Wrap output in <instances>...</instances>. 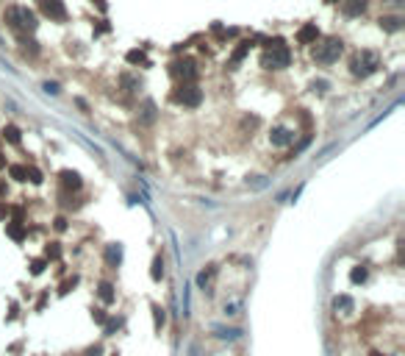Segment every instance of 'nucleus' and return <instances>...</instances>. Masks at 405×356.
Returning <instances> with one entry per match:
<instances>
[{
    "mask_svg": "<svg viewBox=\"0 0 405 356\" xmlns=\"http://www.w3.org/2000/svg\"><path fill=\"white\" fill-rule=\"evenodd\" d=\"M289 61H292V53H289V48L283 45V39H267V50L261 53V67L264 70H283V67H289Z\"/></svg>",
    "mask_w": 405,
    "mask_h": 356,
    "instance_id": "f257e3e1",
    "label": "nucleus"
},
{
    "mask_svg": "<svg viewBox=\"0 0 405 356\" xmlns=\"http://www.w3.org/2000/svg\"><path fill=\"white\" fill-rule=\"evenodd\" d=\"M380 67V59H377L375 50H361V53L352 56L350 61V73L355 75V78H366V75H372Z\"/></svg>",
    "mask_w": 405,
    "mask_h": 356,
    "instance_id": "f03ea898",
    "label": "nucleus"
},
{
    "mask_svg": "<svg viewBox=\"0 0 405 356\" xmlns=\"http://www.w3.org/2000/svg\"><path fill=\"white\" fill-rule=\"evenodd\" d=\"M341 39H328V42H322V45H316V50H314V59L319 61V64H330V61H336L341 56Z\"/></svg>",
    "mask_w": 405,
    "mask_h": 356,
    "instance_id": "7ed1b4c3",
    "label": "nucleus"
},
{
    "mask_svg": "<svg viewBox=\"0 0 405 356\" xmlns=\"http://www.w3.org/2000/svg\"><path fill=\"white\" fill-rule=\"evenodd\" d=\"M175 100L178 103H183V106H200V100H202V92L197 89L194 84H183L180 86V92H175Z\"/></svg>",
    "mask_w": 405,
    "mask_h": 356,
    "instance_id": "20e7f679",
    "label": "nucleus"
},
{
    "mask_svg": "<svg viewBox=\"0 0 405 356\" xmlns=\"http://www.w3.org/2000/svg\"><path fill=\"white\" fill-rule=\"evenodd\" d=\"M39 9H42V14L50 20H59V23L67 20V9H64L61 0H39Z\"/></svg>",
    "mask_w": 405,
    "mask_h": 356,
    "instance_id": "39448f33",
    "label": "nucleus"
},
{
    "mask_svg": "<svg viewBox=\"0 0 405 356\" xmlns=\"http://www.w3.org/2000/svg\"><path fill=\"white\" fill-rule=\"evenodd\" d=\"M17 28H20V34H31V31H36V17H34L31 9L17 6Z\"/></svg>",
    "mask_w": 405,
    "mask_h": 356,
    "instance_id": "423d86ee",
    "label": "nucleus"
},
{
    "mask_svg": "<svg viewBox=\"0 0 405 356\" xmlns=\"http://www.w3.org/2000/svg\"><path fill=\"white\" fill-rule=\"evenodd\" d=\"M316 39H319V28H316V23H308V25H303V28L297 31V42L300 45H316Z\"/></svg>",
    "mask_w": 405,
    "mask_h": 356,
    "instance_id": "0eeeda50",
    "label": "nucleus"
},
{
    "mask_svg": "<svg viewBox=\"0 0 405 356\" xmlns=\"http://www.w3.org/2000/svg\"><path fill=\"white\" fill-rule=\"evenodd\" d=\"M294 139V134L289 131V128H283V126H278V128H272V134H269V142H272V145H289V142H292Z\"/></svg>",
    "mask_w": 405,
    "mask_h": 356,
    "instance_id": "6e6552de",
    "label": "nucleus"
},
{
    "mask_svg": "<svg viewBox=\"0 0 405 356\" xmlns=\"http://www.w3.org/2000/svg\"><path fill=\"white\" fill-rule=\"evenodd\" d=\"M341 12L347 17H358V14L366 12V0H341Z\"/></svg>",
    "mask_w": 405,
    "mask_h": 356,
    "instance_id": "1a4fd4ad",
    "label": "nucleus"
},
{
    "mask_svg": "<svg viewBox=\"0 0 405 356\" xmlns=\"http://www.w3.org/2000/svg\"><path fill=\"white\" fill-rule=\"evenodd\" d=\"M172 73L180 75L183 81H194V78H197V70H194V64H191V61H183V64H172Z\"/></svg>",
    "mask_w": 405,
    "mask_h": 356,
    "instance_id": "9d476101",
    "label": "nucleus"
},
{
    "mask_svg": "<svg viewBox=\"0 0 405 356\" xmlns=\"http://www.w3.org/2000/svg\"><path fill=\"white\" fill-rule=\"evenodd\" d=\"M250 48H253V42H250V39H245V42H239V48L233 50V56H231V64H239V61H242L247 53H250Z\"/></svg>",
    "mask_w": 405,
    "mask_h": 356,
    "instance_id": "9b49d317",
    "label": "nucleus"
},
{
    "mask_svg": "<svg viewBox=\"0 0 405 356\" xmlns=\"http://www.w3.org/2000/svg\"><path fill=\"white\" fill-rule=\"evenodd\" d=\"M377 23H380V28H383V31H391V34L402 28V20H399V17H380Z\"/></svg>",
    "mask_w": 405,
    "mask_h": 356,
    "instance_id": "f8f14e48",
    "label": "nucleus"
},
{
    "mask_svg": "<svg viewBox=\"0 0 405 356\" xmlns=\"http://www.w3.org/2000/svg\"><path fill=\"white\" fill-rule=\"evenodd\" d=\"M61 178H64V187H72V189L81 187V178H78V173H70V170H64V173H61Z\"/></svg>",
    "mask_w": 405,
    "mask_h": 356,
    "instance_id": "ddd939ff",
    "label": "nucleus"
},
{
    "mask_svg": "<svg viewBox=\"0 0 405 356\" xmlns=\"http://www.w3.org/2000/svg\"><path fill=\"white\" fill-rule=\"evenodd\" d=\"M3 20H6L9 28L20 31V28H17V6H9V9H6V14H3Z\"/></svg>",
    "mask_w": 405,
    "mask_h": 356,
    "instance_id": "4468645a",
    "label": "nucleus"
},
{
    "mask_svg": "<svg viewBox=\"0 0 405 356\" xmlns=\"http://www.w3.org/2000/svg\"><path fill=\"white\" fill-rule=\"evenodd\" d=\"M3 139H9L12 145H17V142H20V128L17 126H6V128H3Z\"/></svg>",
    "mask_w": 405,
    "mask_h": 356,
    "instance_id": "2eb2a0df",
    "label": "nucleus"
},
{
    "mask_svg": "<svg viewBox=\"0 0 405 356\" xmlns=\"http://www.w3.org/2000/svg\"><path fill=\"white\" fill-rule=\"evenodd\" d=\"M125 59L131 61V64H147V56H144L142 50H131V53H128Z\"/></svg>",
    "mask_w": 405,
    "mask_h": 356,
    "instance_id": "dca6fc26",
    "label": "nucleus"
},
{
    "mask_svg": "<svg viewBox=\"0 0 405 356\" xmlns=\"http://www.w3.org/2000/svg\"><path fill=\"white\" fill-rule=\"evenodd\" d=\"M328 86H330L328 81L319 78V81H314V84H311V89H314V92H328Z\"/></svg>",
    "mask_w": 405,
    "mask_h": 356,
    "instance_id": "f3484780",
    "label": "nucleus"
},
{
    "mask_svg": "<svg viewBox=\"0 0 405 356\" xmlns=\"http://www.w3.org/2000/svg\"><path fill=\"white\" fill-rule=\"evenodd\" d=\"M92 3H97V9H100V12H106V9H108L106 0H92Z\"/></svg>",
    "mask_w": 405,
    "mask_h": 356,
    "instance_id": "a211bd4d",
    "label": "nucleus"
},
{
    "mask_svg": "<svg viewBox=\"0 0 405 356\" xmlns=\"http://www.w3.org/2000/svg\"><path fill=\"white\" fill-rule=\"evenodd\" d=\"M328 3H339V0H328Z\"/></svg>",
    "mask_w": 405,
    "mask_h": 356,
    "instance_id": "6ab92c4d",
    "label": "nucleus"
}]
</instances>
